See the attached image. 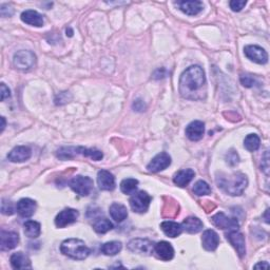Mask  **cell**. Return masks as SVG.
Instances as JSON below:
<instances>
[{"instance_id": "cell-1", "label": "cell", "mask_w": 270, "mask_h": 270, "mask_svg": "<svg viewBox=\"0 0 270 270\" xmlns=\"http://www.w3.org/2000/svg\"><path fill=\"white\" fill-rule=\"evenodd\" d=\"M180 93L190 101H202L207 95L205 72L200 66H191L180 78Z\"/></svg>"}, {"instance_id": "cell-2", "label": "cell", "mask_w": 270, "mask_h": 270, "mask_svg": "<svg viewBox=\"0 0 270 270\" xmlns=\"http://www.w3.org/2000/svg\"><path fill=\"white\" fill-rule=\"evenodd\" d=\"M217 183L219 188L224 192L231 196H237L243 194L245 189L247 188L248 180L247 176L243 173H233V174H219L217 177Z\"/></svg>"}, {"instance_id": "cell-3", "label": "cell", "mask_w": 270, "mask_h": 270, "mask_svg": "<svg viewBox=\"0 0 270 270\" xmlns=\"http://www.w3.org/2000/svg\"><path fill=\"white\" fill-rule=\"evenodd\" d=\"M60 251L64 255L73 260H84L90 255L91 250L87 245L79 238H68L60 245Z\"/></svg>"}, {"instance_id": "cell-4", "label": "cell", "mask_w": 270, "mask_h": 270, "mask_svg": "<svg viewBox=\"0 0 270 270\" xmlns=\"http://www.w3.org/2000/svg\"><path fill=\"white\" fill-rule=\"evenodd\" d=\"M71 189L81 196H88L93 189V181L88 176L77 175L70 182Z\"/></svg>"}, {"instance_id": "cell-5", "label": "cell", "mask_w": 270, "mask_h": 270, "mask_svg": "<svg viewBox=\"0 0 270 270\" xmlns=\"http://www.w3.org/2000/svg\"><path fill=\"white\" fill-rule=\"evenodd\" d=\"M13 63L18 70L29 71L35 66L36 56L31 51H18L14 55Z\"/></svg>"}, {"instance_id": "cell-6", "label": "cell", "mask_w": 270, "mask_h": 270, "mask_svg": "<svg viewBox=\"0 0 270 270\" xmlns=\"http://www.w3.org/2000/svg\"><path fill=\"white\" fill-rule=\"evenodd\" d=\"M151 202V196L146 191H138L133 193L130 199V206L136 213H145L148 211Z\"/></svg>"}, {"instance_id": "cell-7", "label": "cell", "mask_w": 270, "mask_h": 270, "mask_svg": "<svg viewBox=\"0 0 270 270\" xmlns=\"http://www.w3.org/2000/svg\"><path fill=\"white\" fill-rule=\"evenodd\" d=\"M128 249L138 254L150 255L154 251V244L148 238H133L128 243Z\"/></svg>"}, {"instance_id": "cell-8", "label": "cell", "mask_w": 270, "mask_h": 270, "mask_svg": "<svg viewBox=\"0 0 270 270\" xmlns=\"http://www.w3.org/2000/svg\"><path fill=\"white\" fill-rule=\"evenodd\" d=\"M212 223L214 226H217L218 228L228 231H235L240 229V224H238L236 219H231L226 216L223 212H218L216 216H213Z\"/></svg>"}, {"instance_id": "cell-9", "label": "cell", "mask_w": 270, "mask_h": 270, "mask_svg": "<svg viewBox=\"0 0 270 270\" xmlns=\"http://www.w3.org/2000/svg\"><path fill=\"white\" fill-rule=\"evenodd\" d=\"M244 53L248 59L253 61L255 64L265 65L268 61L267 52L260 46H255V45L246 46L244 49Z\"/></svg>"}, {"instance_id": "cell-10", "label": "cell", "mask_w": 270, "mask_h": 270, "mask_svg": "<svg viewBox=\"0 0 270 270\" xmlns=\"http://www.w3.org/2000/svg\"><path fill=\"white\" fill-rule=\"evenodd\" d=\"M171 165V157L166 152H161L152 158V161L147 166V169H148L150 172H159V171H163L166 168H168Z\"/></svg>"}, {"instance_id": "cell-11", "label": "cell", "mask_w": 270, "mask_h": 270, "mask_svg": "<svg viewBox=\"0 0 270 270\" xmlns=\"http://www.w3.org/2000/svg\"><path fill=\"white\" fill-rule=\"evenodd\" d=\"M79 217V212L72 208H66L63 211H60L56 219H55V225L58 228H64V227L75 223Z\"/></svg>"}, {"instance_id": "cell-12", "label": "cell", "mask_w": 270, "mask_h": 270, "mask_svg": "<svg viewBox=\"0 0 270 270\" xmlns=\"http://www.w3.org/2000/svg\"><path fill=\"white\" fill-rule=\"evenodd\" d=\"M226 238L236 250L237 254L243 257L246 254V246H245V237L238 230L228 231L226 233Z\"/></svg>"}, {"instance_id": "cell-13", "label": "cell", "mask_w": 270, "mask_h": 270, "mask_svg": "<svg viewBox=\"0 0 270 270\" xmlns=\"http://www.w3.org/2000/svg\"><path fill=\"white\" fill-rule=\"evenodd\" d=\"M19 243V236L14 231H1L0 235V249L2 251H9L14 249Z\"/></svg>"}, {"instance_id": "cell-14", "label": "cell", "mask_w": 270, "mask_h": 270, "mask_svg": "<svg viewBox=\"0 0 270 270\" xmlns=\"http://www.w3.org/2000/svg\"><path fill=\"white\" fill-rule=\"evenodd\" d=\"M205 124L201 120H194L187 126L186 135L192 142H199L204 136Z\"/></svg>"}, {"instance_id": "cell-15", "label": "cell", "mask_w": 270, "mask_h": 270, "mask_svg": "<svg viewBox=\"0 0 270 270\" xmlns=\"http://www.w3.org/2000/svg\"><path fill=\"white\" fill-rule=\"evenodd\" d=\"M154 253L158 259H161L162 261H171L174 256V249L172 247V245L168 242H158L157 244L154 245Z\"/></svg>"}, {"instance_id": "cell-16", "label": "cell", "mask_w": 270, "mask_h": 270, "mask_svg": "<svg viewBox=\"0 0 270 270\" xmlns=\"http://www.w3.org/2000/svg\"><path fill=\"white\" fill-rule=\"evenodd\" d=\"M32 155V150L27 146H18L12 150L9 154L8 158L12 163H23Z\"/></svg>"}, {"instance_id": "cell-17", "label": "cell", "mask_w": 270, "mask_h": 270, "mask_svg": "<svg viewBox=\"0 0 270 270\" xmlns=\"http://www.w3.org/2000/svg\"><path fill=\"white\" fill-rule=\"evenodd\" d=\"M97 184L101 190L112 191L115 188V177L107 170H101L97 173Z\"/></svg>"}, {"instance_id": "cell-18", "label": "cell", "mask_w": 270, "mask_h": 270, "mask_svg": "<svg viewBox=\"0 0 270 270\" xmlns=\"http://www.w3.org/2000/svg\"><path fill=\"white\" fill-rule=\"evenodd\" d=\"M16 209L22 218H31L36 211V202L31 199H21L17 202Z\"/></svg>"}, {"instance_id": "cell-19", "label": "cell", "mask_w": 270, "mask_h": 270, "mask_svg": "<svg viewBox=\"0 0 270 270\" xmlns=\"http://www.w3.org/2000/svg\"><path fill=\"white\" fill-rule=\"evenodd\" d=\"M202 244L207 251H214L219 244V237L218 233L214 230H206L202 233Z\"/></svg>"}, {"instance_id": "cell-20", "label": "cell", "mask_w": 270, "mask_h": 270, "mask_svg": "<svg viewBox=\"0 0 270 270\" xmlns=\"http://www.w3.org/2000/svg\"><path fill=\"white\" fill-rule=\"evenodd\" d=\"M176 4L179 5L182 12L189 16H195L200 14L202 11V8H204L202 2L196 1V0L195 1H179Z\"/></svg>"}, {"instance_id": "cell-21", "label": "cell", "mask_w": 270, "mask_h": 270, "mask_svg": "<svg viewBox=\"0 0 270 270\" xmlns=\"http://www.w3.org/2000/svg\"><path fill=\"white\" fill-rule=\"evenodd\" d=\"M20 17H21V20L24 23L30 24V26L37 27V28L44 26V17L36 11L33 10L24 11Z\"/></svg>"}, {"instance_id": "cell-22", "label": "cell", "mask_w": 270, "mask_h": 270, "mask_svg": "<svg viewBox=\"0 0 270 270\" xmlns=\"http://www.w3.org/2000/svg\"><path fill=\"white\" fill-rule=\"evenodd\" d=\"M84 147H63V148H59L57 150L56 155L63 161H67V159L74 158L77 155L84 156Z\"/></svg>"}, {"instance_id": "cell-23", "label": "cell", "mask_w": 270, "mask_h": 270, "mask_svg": "<svg viewBox=\"0 0 270 270\" xmlns=\"http://www.w3.org/2000/svg\"><path fill=\"white\" fill-rule=\"evenodd\" d=\"M11 265L14 269H31L32 264L27 254L23 253H15L11 256Z\"/></svg>"}, {"instance_id": "cell-24", "label": "cell", "mask_w": 270, "mask_h": 270, "mask_svg": "<svg viewBox=\"0 0 270 270\" xmlns=\"http://www.w3.org/2000/svg\"><path fill=\"white\" fill-rule=\"evenodd\" d=\"M194 175L195 173L192 169H183L180 170L177 173H175L173 177V182L176 186L184 188L189 185V183L193 180Z\"/></svg>"}, {"instance_id": "cell-25", "label": "cell", "mask_w": 270, "mask_h": 270, "mask_svg": "<svg viewBox=\"0 0 270 270\" xmlns=\"http://www.w3.org/2000/svg\"><path fill=\"white\" fill-rule=\"evenodd\" d=\"M161 229L169 237H176L181 236V233L183 232L182 225L173 222V220H165L161 224Z\"/></svg>"}, {"instance_id": "cell-26", "label": "cell", "mask_w": 270, "mask_h": 270, "mask_svg": "<svg viewBox=\"0 0 270 270\" xmlns=\"http://www.w3.org/2000/svg\"><path fill=\"white\" fill-rule=\"evenodd\" d=\"M182 227L183 230H185L188 233H191V235H194V233H198L202 229L204 224H202V222L199 218L189 217L183 220Z\"/></svg>"}, {"instance_id": "cell-27", "label": "cell", "mask_w": 270, "mask_h": 270, "mask_svg": "<svg viewBox=\"0 0 270 270\" xmlns=\"http://www.w3.org/2000/svg\"><path fill=\"white\" fill-rule=\"evenodd\" d=\"M167 202H165L163 207V217L167 219H173L176 216H179L180 206L177 202L171 198H165Z\"/></svg>"}, {"instance_id": "cell-28", "label": "cell", "mask_w": 270, "mask_h": 270, "mask_svg": "<svg viewBox=\"0 0 270 270\" xmlns=\"http://www.w3.org/2000/svg\"><path fill=\"white\" fill-rule=\"evenodd\" d=\"M109 212L111 218L115 220V222L120 223L122 220H125L128 217V210L127 208L119 204V202H114L109 208Z\"/></svg>"}, {"instance_id": "cell-29", "label": "cell", "mask_w": 270, "mask_h": 270, "mask_svg": "<svg viewBox=\"0 0 270 270\" xmlns=\"http://www.w3.org/2000/svg\"><path fill=\"white\" fill-rule=\"evenodd\" d=\"M24 235H26L30 238H36L40 236L41 232V227L38 222L35 220H28L24 223Z\"/></svg>"}, {"instance_id": "cell-30", "label": "cell", "mask_w": 270, "mask_h": 270, "mask_svg": "<svg viewBox=\"0 0 270 270\" xmlns=\"http://www.w3.org/2000/svg\"><path fill=\"white\" fill-rule=\"evenodd\" d=\"M122 248V245L120 242L118 241H112V242H108L105 243L101 246V251L103 254L109 255V256H113L116 255L118 253H120V250Z\"/></svg>"}, {"instance_id": "cell-31", "label": "cell", "mask_w": 270, "mask_h": 270, "mask_svg": "<svg viewBox=\"0 0 270 270\" xmlns=\"http://www.w3.org/2000/svg\"><path fill=\"white\" fill-rule=\"evenodd\" d=\"M93 228L97 233H101V235H102V233H107L108 231L112 230L113 224L106 218H100L94 222Z\"/></svg>"}, {"instance_id": "cell-32", "label": "cell", "mask_w": 270, "mask_h": 270, "mask_svg": "<svg viewBox=\"0 0 270 270\" xmlns=\"http://www.w3.org/2000/svg\"><path fill=\"white\" fill-rule=\"evenodd\" d=\"M260 137L256 134H249L244 139V146L248 151L254 152L260 148Z\"/></svg>"}, {"instance_id": "cell-33", "label": "cell", "mask_w": 270, "mask_h": 270, "mask_svg": "<svg viewBox=\"0 0 270 270\" xmlns=\"http://www.w3.org/2000/svg\"><path fill=\"white\" fill-rule=\"evenodd\" d=\"M138 181L135 179H126L120 183V190L125 194H133L137 189Z\"/></svg>"}, {"instance_id": "cell-34", "label": "cell", "mask_w": 270, "mask_h": 270, "mask_svg": "<svg viewBox=\"0 0 270 270\" xmlns=\"http://www.w3.org/2000/svg\"><path fill=\"white\" fill-rule=\"evenodd\" d=\"M193 192L194 194L202 196V195H208L211 193V188L208 184L204 181H199L194 184L193 186Z\"/></svg>"}, {"instance_id": "cell-35", "label": "cell", "mask_w": 270, "mask_h": 270, "mask_svg": "<svg viewBox=\"0 0 270 270\" xmlns=\"http://www.w3.org/2000/svg\"><path fill=\"white\" fill-rule=\"evenodd\" d=\"M1 212H2V214H4V216H12V214H14L15 210H14L13 204H12V202H9L8 200H2Z\"/></svg>"}, {"instance_id": "cell-36", "label": "cell", "mask_w": 270, "mask_h": 270, "mask_svg": "<svg viewBox=\"0 0 270 270\" xmlns=\"http://www.w3.org/2000/svg\"><path fill=\"white\" fill-rule=\"evenodd\" d=\"M227 163H228L230 166H236L238 164V161H240V157H238L237 153L236 151L231 150L230 152H228V154L226 156Z\"/></svg>"}, {"instance_id": "cell-37", "label": "cell", "mask_w": 270, "mask_h": 270, "mask_svg": "<svg viewBox=\"0 0 270 270\" xmlns=\"http://www.w3.org/2000/svg\"><path fill=\"white\" fill-rule=\"evenodd\" d=\"M246 3L247 2L244 1V0H232V1H230V8L233 12H240L242 9H244Z\"/></svg>"}, {"instance_id": "cell-38", "label": "cell", "mask_w": 270, "mask_h": 270, "mask_svg": "<svg viewBox=\"0 0 270 270\" xmlns=\"http://www.w3.org/2000/svg\"><path fill=\"white\" fill-rule=\"evenodd\" d=\"M0 13H1L2 17H11L14 14V10L8 4H2L1 9H0Z\"/></svg>"}, {"instance_id": "cell-39", "label": "cell", "mask_w": 270, "mask_h": 270, "mask_svg": "<svg viewBox=\"0 0 270 270\" xmlns=\"http://www.w3.org/2000/svg\"><path fill=\"white\" fill-rule=\"evenodd\" d=\"M241 83L246 88H251L254 84V79L249 75H242L241 76Z\"/></svg>"}, {"instance_id": "cell-40", "label": "cell", "mask_w": 270, "mask_h": 270, "mask_svg": "<svg viewBox=\"0 0 270 270\" xmlns=\"http://www.w3.org/2000/svg\"><path fill=\"white\" fill-rule=\"evenodd\" d=\"M11 96L10 89L5 85V84H1V101H3L5 98H9Z\"/></svg>"}, {"instance_id": "cell-41", "label": "cell", "mask_w": 270, "mask_h": 270, "mask_svg": "<svg viewBox=\"0 0 270 270\" xmlns=\"http://www.w3.org/2000/svg\"><path fill=\"white\" fill-rule=\"evenodd\" d=\"M254 268L255 269H259V268L268 269L269 268V264L267 262H260L259 264H256V265H254Z\"/></svg>"}, {"instance_id": "cell-42", "label": "cell", "mask_w": 270, "mask_h": 270, "mask_svg": "<svg viewBox=\"0 0 270 270\" xmlns=\"http://www.w3.org/2000/svg\"><path fill=\"white\" fill-rule=\"evenodd\" d=\"M1 121H2V126H1V132L4 130V128H5V119L4 118H1Z\"/></svg>"}]
</instances>
